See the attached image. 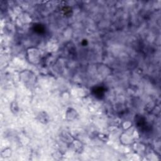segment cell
Returning a JSON list of instances; mask_svg holds the SVG:
<instances>
[{
	"mask_svg": "<svg viewBox=\"0 0 161 161\" xmlns=\"http://www.w3.org/2000/svg\"><path fill=\"white\" fill-rule=\"evenodd\" d=\"M27 57L30 63L37 64L41 59V52L37 48H30L27 51Z\"/></svg>",
	"mask_w": 161,
	"mask_h": 161,
	"instance_id": "cell-1",
	"label": "cell"
},
{
	"mask_svg": "<svg viewBox=\"0 0 161 161\" xmlns=\"http://www.w3.org/2000/svg\"><path fill=\"white\" fill-rule=\"evenodd\" d=\"M23 73H24L23 74H21V78L23 80V81H24L25 83H30V84H32L34 80H35V79H34V76L35 75H34L33 73L31 72V71H29V76H27L28 74L27 70L25 71H24Z\"/></svg>",
	"mask_w": 161,
	"mask_h": 161,
	"instance_id": "cell-2",
	"label": "cell"
},
{
	"mask_svg": "<svg viewBox=\"0 0 161 161\" xmlns=\"http://www.w3.org/2000/svg\"><path fill=\"white\" fill-rule=\"evenodd\" d=\"M10 108L11 112L13 113L14 114H17V113H18V111H19V107H18L17 103L15 101L11 103Z\"/></svg>",
	"mask_w": 161,
	"mask_h": 161,
	"instance_id": "cell-3",
	"label": "cell"
},
{
	"mask_svg": "<svg viewBox=\"0 0 161 161\" xmlns=\"http://www.w3.org/2000/svg\"><path fill=\"white\" fill-rule=\"evenodd\" d=\"M11 150L10 148H7V149H5L4 150H3V152H1V157L3 158L9 157L11 156Z\"/></svg>",
	"mask_w": 161,
	"mask_h": 161,
	"instance_id": "cell-4",
	"label": "cell"
}]
</instances>
